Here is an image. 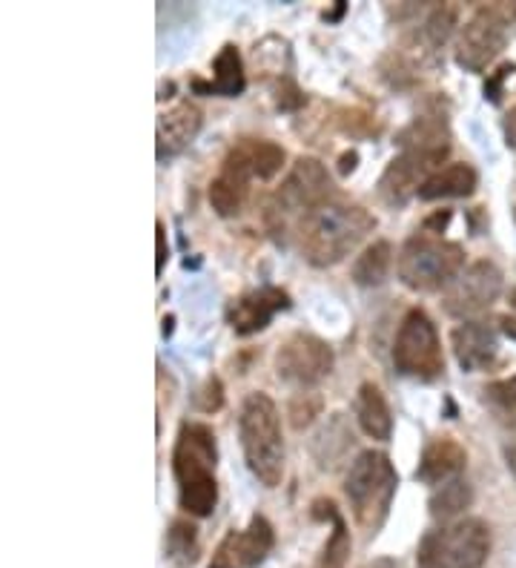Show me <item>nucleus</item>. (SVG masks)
Masks as SVG:
<instances>
[{
	"label": "nucleus",
	"mask_w": 516,
	"mask_h": 568,
	"mask_svg": "<svg viewBox=\"0 0 516 568\" xmlns=\"http://www.w3.org/2000/svg\"><path fill=\"white\" fill-rule=\"evenodd\" d=\"M376 230V219L365 207L347 202H324L299 222V247L313 267H333L351 256Z\"/></svg>",
	"instance_id": "obj_1"
},
{
	"label": "nucleus",
	"mask_w": 516,
	"mask_h": 568,
	"mask_svg": "<svg viewBox=\"0 0 516 568\" xmlns=\"http://www.w3.org/2000/svg\"><path fill=\"white\" fill-rule=\"evenodd\" d=\"M215 448L213 428L204 423H184L172 450V471L179 479L181 508L193 517H210L219 503V486H215Z\"/></svg>",
	"instance_id": "obj_2"
},
{
	"label": "nucleus",
	"mask_w": 516,
	"mask_h": 568,
	"mask_svg": "<svg viewBox=\"0 0 516 568\" xmlns=\"http://www.w3.org/2000/svg\"><path fill=\"white\" fill-rule=\"evenodd\" d=\"M239 437L250 471L262 486L275 488L284 474L282 416L267 394H250L241 405Z\"/></svg>",
	"instance_id": "obj_3"
},
{
	"label": "nucleus",
	"mask_w": 516,
	"mask_h": 568,
	"mask_svg": "<svg viewBox=\"0 0 516 568\" xmlns=\"http://www.w3.org/2000/svg\"><path fill=\"white\" fill-rule=\"evenodd\" d=\"M396 488H399V477L387 454L382 450L358 454L344 479V494L351 499L353 517L367 534H376L387 520Z\"/></svg>",
	"instance_id": "obj_4"
},
{
	"label": "nucleus",
	"mask_w": 516,
	"mask_h": 568,
	"mask_svg": "<svg viewBox=\"0 0 516 568\" xmlns=\"http://www.w3.org/2000/svg\"><path fill=\"white\" fill-rule=\"evenodd\" d=\"M465 264V250L456 242L434 236V233H416L405 242L396 262V271L405 287L416 293H434L451 287Z\"/></svg>",
	"instance_id": "obj_5"
},
{
	"label": "nucleus",
	"mask_w": 516,
	"mask_h": 568,
	"mask_svg": "<svg viewBox=\"0 0 516 568\" xmlns=\"http://www.w3.org/2000/svg\"><path fill=\"white\" fill-rule=\"evenodd\" d=\"M516 21V3H482L462 27L456 43V63L468 72H485L508 43V29Z\"/></svg>",
	"instance_id": "obj_6"
},
{
	"label": "nucleus",
	"mask_w": 516,
	"mask_h": 568,
	"mask_svg": "<svg viewBox=\"0 0 516 568\" xmlns=\"http://www.w3.org/2000/svg\"><path fill=\"white\" fill-rule=\"evenodd\" d=\"M490 555V528L476 517L427 534L419 546V568H482Z\"/></svg>",
	"instance_id": "obj_7"
},
{
	"label": "nucleus",
	"mask_w": 516,
	"mask_h": 568,
	"mask_svg": "<svg viewBox=\"0 0 516 568\" xmlns=\"http://www.w3.org/2000/svg\"><path fill=\"white\" fill-rule=\"evenodd\" d=\"M393 362L402 374L416 376V379H436L445 371L439 333H436L434 320L419 307L407 311L402 320L396 345H393Z\"/></svg>",
	"instance_id": "obj_8"
},
{
	"label": "nucleus",
	"mask_w": 516,
	"mask_h": 568,
	"mask_svg": "<svg viewBox=\"0 0 516 568\" xmlns=\"http://www.w3.org/2000/svg\"><path fill=\"white\" fill-rule=\"evenodd\" d=\"M333 371L331 345L313 333H293L275 351V374L293 388H313Z\"/></svg>",
	"instance_id": "obj_9"
},
{
	"label": "nucleus",
	"mask_w": 516,
	"mask_h": 568,
	"mask_svg": "<svg viewBox=\"0 0 516 568\" xmlns=\"http://www.w3.org/2000/svg\"><path fill=\"white\" fill-rule=\"evenodd\" d=\"M333 181L327 166L318 159H299L293 164V170L287 173L284 184L275 193V213H296V210H310L322 207L324 202H331Z\"/></svg>",
	"instance_id": "obj_10"
},
{
	"label": "nucleus",
	"mask_w": 516,
	"mask_h": 568,
	"mask_svg": "<svg viewBox=\"0 0 516 568\" xmlns=\"http://www.w3.org/2000/svg\"><path fill=\"white\" fill-rule=\"evenodd\" d=\"M503 293V273L490 262L471 264L468 271L459 273L456 282L445 293V311L451 316H474L488 311Z\"/></svg>",
	"instance_id": "obj_11"
},
{
	"label": "nucleus",
	"mask_w": 516,
	"mask_h": 568,
	"mask_svg": "<svg viewBox=\"0 0 516 568\" xmlns=\"http://www.w3.org/2000/svg\"><path fill=\"white\" fill-rule=\"evenodd\" d=\"M270 548H273V526L262 514H255L244 531H230L219 542L206 568H253L270 555Z\"/></svg>",
	"instance_id": "obj_12"
},
{
	"label": "nucleus",
	"mask_w": 516,
	"mask_h": 568,
	"mask_svg": "<svg viewBox=\"0 0 516 568\" xmlns=\"http://www.w3.org/2000/svg\"><path fill=\"white\" fill-rule=\"evenodd\" d=\"M439 161L422 153H402L387 164L385 175L378 181V195L391 207H402L411 195H419L422 184L436 173Z\"/></svg>",
	"instance_id": "obj_13"
},
{
	"label": "nucleus",
	"mask_w": 516,
	"mask_h": 568,
	"mask_svg": "<svg viewBox=\"0 0 516 568\" xmlns=\"http://www.w3.org/2000/svg\"><path fill=\"white\" fill-rule=\"evenodd\" d=\"M287 293L279 291V287H262V291H250L235 298L227 307V322L239 336H250V333L264 331L273 322L275 313L287 311Z\"/></svg>",
	"instance_id": "obj_14"
},
{
	"label": "nucleus",
	"mask_w": 516,
	"mask_h": 568,
	"mask_svg": "<svg viewBox=\"0 0 516 568\" xmlns=\"http://www.w3.org/2000/svg\"><path fill=\"white\" fill-rule=\"evenodd\" d=\"M199 130L201 110L195 104L181 101L172 110H166L159 119V130H155V155H159V161H170L184 153L186 146L195 141Z\"/></svg>",
	"instance_id": "obj_15"
},
{
	"label": "nucleus",
	"mask_w": 516,
	"mask_h": 568,
	"mask_svg": "<svg viewBox=\"0 0 516 568\" xmlns=\"http://www.w3.org/2000/svg\"><path fill=\"white\" fill-rule=\"evenodd\" d=\"M451 347L459 362L462 371L476 374V371H488L499 354V342H496L494 327L485 322H465V325L454 327L451 333Z\"/></svg>",
	"instance_id": "obj_16"
},
{
	"label": "nucleus",
	"mask_w": 516,
	"mask_h": 568,
	"mask_svg": "<svg viewBox=\"0 0 516 568\" xmlns=\"http://www.w3.org/2000/svg\"><path fill=\"white\" fill-rule=\"evenodd\" d=\"M284 159H287L284 150L279 144H273V141L244 139L230 150L227 159H224V166L241 175H247L250 181H270L282 173Z\"/></svg>",
	"instance_id": "obj_17"
},
{
	"label": "nucleus",
	"mask_w": 516,
	"mask_h": 568,
	"mask_svg": "<svg viewBox=\"0 0 516 568\" xmlns=\"http://www.w3.org/2000/svg\"><path fill=\"white\" fill-rule=\"evenodd\" d=\"M468 465V450L462 448L454 437H439L434 443H427L425 454L416 468V479H422L425 486H445L462 477Z\"/></svg>",
	"instance_id": "obj_18"
},
{
	"label": "nucleus",
	"mask_w": 516,
	"mask_h": 568,
	"mask_svg": "<svg viewBox=\"0 0 516 568\" xmlns=\"http://www.w3.org/2000/svg\"><path fill=\"white\" fill-rule=\"evenodd\" d=\"M356 419L371 439H378V443H387V439H391L393 434L391 405H387L385 394H382L373 382H365V385L358 388Z\"/></svg>",
	"instance_id": "obj_19"
},
{
	"label": "nucleus",
	"mask_w": 516,
	"mask_h": 568,
	"mask_svg": "<svg viewBox=\"0 0 516 568\" xmlns=\"http://www.w3.org/2000/svg\"><path fill=\"white\" fill-rule=\"evenodd\" d=\"M476 190V170L471 164H447L445 170H436L431 179L422 184V202H436V199H468Z\"/></svg>",
	"instance_id": "obj_20"
},
{
	"label": "nucleus",
	"mask_w": 516,
	"mask_h": 568,
	"mask_svg": "<svg viewBox=\"0 0 516 568\" xmlns=\"http://www.w3.org/2000/svg\"><path fill=\"white\" fill-rule=\"evenodd\" d=\"M199 92H210V95H224V98H239L247 87V78H244V63H241L239 49L233 43L221 49L219 58H215V78L213 83L195 81L193 83Z\"/></svg>",
	"instance_id": "obj_21"
},
{
	"label": "nucleus",
	"mask_w": 516,
	"mask_h": 568,
	"mask_svg": "<svg viewBox=\"0 0 516 568\" xmlns=\"http://www.w3.org/2000/svg\"><path fill=\"white\" fill-rule=\"evenodd\" d=\"M247 193H250L247 175H241L235 173V170L221 166V175L210 184V204H213L215 213L230 219V215H239L241 210H244Z\"/></svg>",
	"instance_id": "obj_22"
},
{
	"label": "nucleus",
	"mask_w": 516,
	"mask_h": 568,
	"mask_svg": "<svg viewBox=\"0 0 516 568\" xmlns=\"http://www.w3.org/2000/svg\"><path fill=\"white\" fill-rule=\"evenodd\" d=\"M391 264H393L391 242L378 239V242L367 244V247L362 250V256L353 262V282L362 284V287H376V284H382L387 278Z\"/></svg>",
	"instance_id": "obj_23"
},
{
	"label": "nucleus",
	"mask_w": 516,
	"mask_h": 568,
	"mask_svg": "<svg viewBox=\"0 0 516 568\" xmlns=\"http://www.w3.org/2000/svg\"><path fill=\"white\" fill-rule=\"evenodd\" d=\"M471 503H474V491H471L468 483L459 477L454 479V483H445V486L431 497V517H434V520H454V517H459Z\"/></svg>",
	"instance_id": "obj_24"
},
{
	"label": "nucleus",
	"mask_w": 516,
	"mask_h": 568,
	"mask_svg": "<svg viewBox=\"0 0 516 568\" xmlns=\"http://www.w3.org/2000/svg\"><path fill=\"white\" fill-rule=\"evenodd\" d=\"M166 548H170V555L175 557V560L195 562V557H199V537H195L193 523H172L170 534H166Z\"/></svg>",
	"instance_id": "obj_25"
},
{
	"label": "nucleus",
	"mask_w": 516,
	"mask_h": 568,
	"mask_svg": "<svg viewBox=\"0 0 516 568\" xmlns=\"http://www.w3.org/2000/svg\"><path fill=\"white\" fill-rule=\"evenodd\" d=\"M456 18H459V12H456V7H451V3H442V7L431 9L425 27H422V36L427 38L431 47H442V43L451 38V32H454Z\"/></svg>",
	"instance_id": "obj_26"
},
{
	"label": "nucleus",
	"mask_w": 516,
	"mask_h": 568,
	"mask_svg": "<svg viewBox=\"0 0 516 568\" xmlns=\"http://www.w3.org/2000/svg\"><path fill=\"white\" fill-rule=\"evenodd\" d=\"M347 555H351V534H347L342 517H336L333 520V537L324 546L322 568H342L347 562Z\"/></svg>",
	"instance_id": "obj_27"
},
{
	"label": "nucleus",
	"mask_w": 516,
	"mask_h": 568,
	"mask_svg": "<svg viewBox=\"0 0 516 568\" xmlns=\"http://www.w3.org/2000/svg\"><path fill=\"white\" fill-rule=\"evenodd\" d=\"M195 405H199L201 414H215L224 405V385H221L219 376H206L204 385L195 394Z\"/></svg>",
	"instance_id": "obj_28"
},
{
	"label": "nucleus",
	"mask_w": 516,
	"mask_h": 568,
	"mask_svg": "<svg viewBox=\"0 0 516 568\" xmlns=\"http://www.w3.org/2000/svg\"><path fill=\"white\" fill-rule=\"evenodd\" d=\"M304 104V92L293 81H282L275 87V106L284 112H293Z\"/></svg>",
	"instance_id": "obj_29"
},
{
	"label": "nucleus",
	"mask_w": 516,
	"mask_h": 568,
	"mask_svg": "<svg viewBox=\"0 0 516 568\" xmlns=\"http://www.w3.org/2000/svg\"><path fill=\"white\" fill-rule=\"evenodd\" d=\"M485 394L494 399L496 405H503V408L508 410H516V376H510V379L505 382H494Z\"/></svg>",
	"instance_id": "obj_30"
},
{
	"label": "nucleus",
	"mask_w": 516,
	"mask_h": 568,
	"mask_svg": "<svg viewBox=\"0 0 516 568\" xmlns=\"http://www.w3.org/2000/svg\"><path fill=\"white\" fill-rule=\"evenodd\" d=\"M318 408H322L318 396H313L310 403H302V396H299V399H293V405H290V416H293V425H296V428H304V425H310V423H313V416L318 414Z\"/></svg>",
	"instance_id": "obj_31"
},
{
	"label": "nucleus",
	"mask_w": 516,
	"mask_h": 568,
	"mask_svg": "<svg viewBox=\"0 0 516 568\" xmlns=\"http://www.w3.org/2000/svg\"><path fill=\"white\" fill-rule=\"evenodd\" d=\"M514 70H516L514 63H505V67H499V70H496V75L490 78L488 83H485V95H488L490 101H499V87H503V81H505V78H508Z\"/></svg>",
	"instance_id": "obj_32"
},
{
	"label": "nucleus",
	"mask_w": 516,
	"mask_h": 568,
	"mask_svg": "<svg viewBox=\"0 0 516 568\" xmlns=\"http://www.w3.org/2000/svg\"><path fill=\"white\" fill-rule=\"evenodd\" d=\"M155 233H159V236H155V242H159V256H155V273H164V267H166V258H170V250H166V230H164V222H159L155 224Z\"/></svg>",
	"instance_id": "obj_33"
},
{
	"label": "nucleus",
	"mask_w": 516,
	"mask_h": 568,
	"mask_svg": "<svg viewBox=\"0 0 516 568\" xmlns=\"http://www.w3.org/2000/svg\"><path fill=\"white\" fill-rule=\"evenodd\" d=\"M447 222H451V210H439V213H434L431 219H425V233H442V230L447 227Z\"/></svg>",
	"instance_id": "obj_34"
},
{
	"label": "nucleus",
	"mask_w": 516,
	"mask_h": 568,
	"mask_svg": "<svg viewBox=\"0 0 516 568\" xmlns=\"http://www.w3.org/2000/svg\"><path fill=\"white\" fill-rule=\"evenodd\" d=\"M503 132H505V144L510 150H516V106H510L508 115L503 119Z\"/></svg>",
	"instance_id": "obj_35"
},
{
	"label": "nucleus",
	"mask_w": 516,
	"mask_h": 568,
	"mask_svg": "<svg viewBox=\"0 0 516 568\" xmlns=\"http://www.w3.org/2000/svg\"><path fill=\"white\" fill-rule=\"evenodd\" d=\"M356 164H358V155H356V150H351V153H344L342 159H338V173L351 175L353 170H356Z\"/></svg>",
	"instance_id": "obj_36"
},
{
	"label": "nucleus",
	"mask_w": 516,
	"mask_h": 568,
	"mask_svg": "<svg viewBox=\"0 0 516 568\" xmlns=\"http://www.w3.org/2000/svg\"><path fill=\"white\" fill-rule=\"evenodd\" d=\"M505 459H508V468H510V474H514V479H516V443L505 448Z\"/></svg>",
	"instance_id": "obj_37"
},
{
	"label": "nucleus",
	"mask_w": 516,
	"mask_h": 568,
	"mask_svg": "<svg viewBox=\"0 0 516 568\" xmlns=\"http://www.w3.org/2000/svg\"><path fill=\"white\" fill-rule=\"evenodd\" d=\"M503 331L516 339V320H510V316H503Z\"/></svg>",
	"instance_id": "obj_38"
},
{
	"label": "nucleus",
	"mask_w": 516,
	"mask_h": 568,
	"mask_svg": "<svg viewBox=\"0 0 516 568\" xmlns=\"http://www.w3.org/2000/svg\"><path fill=\"white\" fill-rule=\"evenodd\" d=\"M342 12H344V3H342V0H338L336 9H333L331 14H324V18H327V21H338V18H342Z\"/></svg>",
	"instance_id": "obj_39"
},
{
	"label": "nucleus",
	"mask_w": 516,
	"mask_h": 568,
	"mask_svg": "<svg viewBox=\"0 0 516 568\" xmlns=\"http://www.w3.org/2000/svg\"><path fill=\"white\" fill-rule=\"evenodd\" d=\"M172 322H175L172 316H166V320H164V336H170V333H172Z\"/></svg>",
	"instance_id": "obj_40"
},
{
	"label": "nucleus",
	"mask_w": 516,
	"mask_h": 568,
	"mask_svg": "<svg viewBox=\"0 0 516 568\" xmlns=\"http://www.w3.org/2000/svg\"><path fill=\"white\" fill-rule=\"evenodd\" d=\"M510 307H514V311H516V291L510 293Z\"/></svg>",
	"instance_id": "obj_41"
},
{
	"label": "nucleus",
	"mask_w": 516,
	"mask_h": 568,
	"mask_svg": "<svg viewBox=\"0 0 516 568\" xmlns=\"http://www.w3.org/2000/svg\"><path fill=\"white\" fill-rule=\"evenodd\" d=\"M514 215H516V210H514Z\"/></svg>",
	"instance_id": "obj_42"
}]
</instances>
